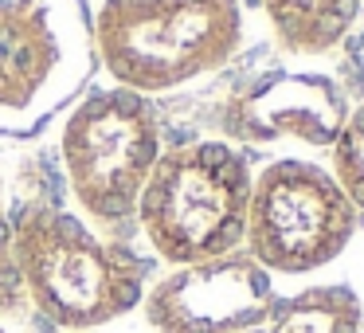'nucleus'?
<instances>
[{"mask_svg": "<svg viewBox=\"0 0 364 333\" xmlns=\"http://www.w3.org/2000/svg\"><path fill=\"white\" fill-rule=\"evenodd\" d=\"M95 56L134 95H161L223 67L243 43L239 0H106Z\"/></svg>", "mask_w": 364, "mask_h": 333, "instance_id": "1", "label": "nucleus"}, {"mask_svg": "<svg viewBox=\"0 0 364 333\" xmlns=\"http://www.w3.org/2000/svg\"><path fill=\"white\" fill-rule=\"evenodd\" d=\"M24 294L63 329L106 325L141 302L145 267L59 208H28L12 223Z\"/></svg>", "mask_w": 364, "mask_h": 333, "instance_id": "2", "label": "nucleus"}, {"mask_svg": "<svg viewBox=\"0 0 364 333\" xmlns=\"http://www.w3.org/2000/svg\"><path fill=\"white\" fill-rule=\"evenodd\" d=\"M247 200L251 169L243 153L223 142H196L161 153L137 216L161 259L192 267L243 243Z\"/></svg>", "mask_w": 364, "mask_h": 333, "instance_id": "3", "label": "nucleus"}, {"mask_svg": "<svg viewBox=\"0 0 364 333\" xmlns=\"http://www.w3.org/2000/svg\"><path fill=\"white\" fill-rule=\"evenodd\" d=\"M95 59L82 0H0V134L48 126L87 87Z\"/></svg>", "mask_w": 364, "mask_h": 333, "instance_id": "4", "label": "nucleus"}, {"mask_svg": "<svg viewBox=\"0 0 364 333\" xmlns=\"http://www.w3.org/2000/svg\"><path fill=\"white\" fill-rule=\"evenodd\" d=\"M161 161L157 106L126 87L95 90L63 126V169L71 192L95 220H129Z\"/></svg>", "mask_w": 364, "mask_h": 333, "instance_id": "5", "label": "nucleus"}, {"mask_svg": "<svg viewBox=\"0 0 364 333\" xmlns=\"http://www.w3.org/2000/svg\"><path fill=\"white\" fill-rule=\"evenodd\" d=\"M356 231V208L325 169L274 161L251 181L247 247L267 270L306 275L333 263Z\"/></svg>", "mask_w": 364, "mask_h": 333, "instance_id": "6", "label": "nucleus"}, {"mask_svg": "<svg viewBox=\"0 0 364 333\" xmlns=\"http://www.w3.org/2000/svg\"><path fill=\"white\" fill-rule=\"evenodd\" d=\"M270 306V270L247 251H231L161 278L145 298V317L161 333H235Z\"/></svg>", "mask_w": 364, "mask_h": 333, "instance_id": "7", "label": "nucleus"}, {"mask_svg": "<svg viewBox=\"0 0 364 333\" xmlns=\"http://www.w3.org/2000/svg\"><path fill=\"white\" fill-rule=\"evenodd\" d=\"M348 118L345 95L325 75L278 71L251 83L235 102L228 106V134L243 142H294L333 145Z\"/></svg>", "mask_w": 364, "mask_h": 333, "instance_id": "8", "label": "nucleus"}, {"mask_svg": "<svg viewBox=\"0 0 364 333\" xmlns=\"http://www.w3.org/2000/svg\"><path fill=\"white\" fill-rule=\"evenodd\" d=\"M259 9L270 16L286 51L317 56L345 40L360 0H259Z\"/></svg>", "mask_w": 364, "mask_h": 333, "instance_id": "9", "label": "nucleus"}, {"mask_svg": "<svg viewBox=\"0 0 364 333\" xmlns=\"http://www.w3.org/2000/svg\"><path fill=\"white\" fill-rule=\"evenodd\" d=\"M235 333H360V302L345 286H317L274 302L259 322Z\"/></svg>", "mask_w": 364, "mask_h": 333, "instance_id": "10", "label": "nucleus"}, {"mask_svg": "<svg viewBox=\"0 0 364 333\" xmlns=\"http://www.w3.org/2000/svg\"><path fill=\"white\" fill-rule=\"evenodd\" d=\"M333 181L353 200V208H364V106L348 114L333 142Z\"/></svg>", "mask_w": 364, "mask_h": 333, "instance_id": "11", "label": "nucleus"}, {"mask_svg": "<svg viewBox=\"0 0 364 333\" xmlns=\"http://www.w3.org/2000/svg\"><path fill=\"white\" fill-rule=\"evenodd\" d=\"M28 302L24 294V278L16 267V247H12V223L4 216V192H0V310L4 314H16Z\"/></svg>", "mask_w": 364, "mask_h": 333, "instance_id": "12", "label": "nucleus"}, {"mask_svg": "<svg viewBox=\"0 0 364 333\" xmlns=\"http://www.w3.org/2000/svg\"><path fill=\"white\" fill-rule=\"evenodd\" d=\"M0 333H4V329H0Z\"/></svg>", "mask_w": 364, "mask_h": 333, "instance_id": "13", "label": "nucleus"}]
</instances>
